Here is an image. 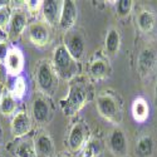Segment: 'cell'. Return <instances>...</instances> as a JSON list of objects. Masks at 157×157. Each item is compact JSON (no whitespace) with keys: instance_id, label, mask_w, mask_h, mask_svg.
<instances>
[{"instance_id":"4fadbf2b","label":"cell","mask_w":157,"mask_h":157,"mask_svg":"<svg viewBox=\"0 0 157 157\" xmlns=\"http://www.w3.org/2000/svg\"><path fill=\"white\" fill-rule=\"evenodd\" d=\"M78 19V8L74 2L72 0H65L62 5L60 18H59V28L64 32H68L73 29L75 25V21Z\"/></svg>"},{"instance_id":"9a60e30c","label":"cell","mask_w":157,"mask_h":157,"mask_svg":"<svg viewBox=\"0 0 157 157\" xmlns=\"http://www.w3.org/2000/svg\"><path fill=\"white\" fill-rule=\"evenodd\" d=\"M111 74V67L108 62L101 58V57H96L89 62L88 65V75L94 81H103L108 78Z\"/></svg>"},{"instance_id":"30bf717a","label":"cell","mask_w":157,"mask_h":157,"mask_svg":"<svg viewBox=\"0 0 157 157\" xmlns=\"http://www.w3.org/2000/svg\"><path fill=\"white\" fill-rule=\"evenodd\" d=\"M28 25V17L27 11L18 8L11 11V18L8 27V36L11 40H18L23 35Z\"/></svg>"},{"instance_id":"d6a6232c","label":"cell","mask_w":157,"mask_h":157,"mask_svg":"<svg viewBox=\"0 0 157 157\" xmlns=\"http://www.w3.org/2000/svg\"><path fill=\"white\" fill-rule=\"evenodd\" d=\"M5 4H8V2H3V0H0V6H3Z\"/></svg>"},{"instance_id":"ba28073f","label":"cell","mask_w":157,"mask_h":157,"mask_svg":"<svg viewBox=\"0 0 157 157\" xmlns=\"http://www.w3.org/2000/svg\"><path fill=\"white\" fill-rule=\"evenodd\" d=\"M64 47L67 48L69 54L79 63L84 56V38L79 30L71 29L65 32Z\"/></svg>"},{"instance_id":"836d02e7","label":"cell","mask_w":157,"mask_h":157,"mask_svg":"<svg viewBox=\"0 0 157 157\" xmlns=\"http://www.w3.org/2000/svg\"><path fill=\"white\" fill-rule=\"evenodd\" d=\"M58 157H71V156H68V155H59Z\"/></svg>"},{"instance_id":"3957f363","label":"cell","mask_w":157,"mask_h":157,"mask_svg":"<svg viewBox=\"0 0 157 157\" xmlns=\"http://www.w3.org/2000/svg\"><path fill=\"white\" fill-rule=\"evenodd\" d=\"M35 82L39 90L45 96H53L58 88V75L48 59L39 60L35 67Z\"/></svg>"},{"instance_id":"4316f807","label":"cell","mask_w":157,"mask_h":157,"mask_svg":"<svg viewBox=\"0 0 157 157\" xmlns=\"http://www.w3.org/2000/svg\"><path fill=\"white\" fill-rule=\"evenodd\" d=\"M132 8H133L132 0H120V2H117V13L122 18L128 17L129 13L132 11Z\"/></svg>"},{"instance_id":"8992f818","label":"cell","mask_w":157,"mask_h":157,"mask_svg":"<svg viewBox=\"0 0 157 157\" xmlns=\"http://www.w3.org/2000/svg\"><path fill=\"white\" fill-rule=\"evenodd\" d=\"M33 128V118L25 112V111H18L11 117L10 122V131L14 138L21 140L27 137Z\"/></svg>"},{"instance_id":"d6986e66","label":"cell","mask_w":157,"mask_h":157,"mask_svg":"<svg viewBox=\"0 0 157 157\" xmlns=\"http://www.w3.org/2000/svg\"><path fill=\"white\" fill-rule=\"evenodd\" d=\"M121 48V34L116 28H111L104 38V52L108 57H116Z\"/></svg>"},{"instance_id":"6da1fadb","label":"cell","mask_w":157,"mask_h":157,"mask_svg":"<svg viewBox=\"0 0 157 157\" xmlns=\"http://www.w3.org/2000/svg\"><path fill=\"white\" fill-rule=\"evenodd\" d=\"M88 94H89V90L87 87V82L79 81L75 77L69 83L67 96L62 98L59 102L63 113L68 117L75 116L86 106V103L88 101Z\"/></svg>"},{"instance_id":"f1b7e54d","label":"cell","mask_w":157,"mask_h":157,"mask_svg":"<svg viewBox=\"0 0 157 157\" xmlns=\"http://www.w3.org/2000/svg\"><path fill=\"white\" fill-rule=\"evenodd\" d=\"M11 47H9V43L8 40H3L2 43H0V62H2L4 64L6 57H8V53H9V50H10Z\"/></svg>"},{"instance_id":"7c38bea8","label":"cell","mask_w":157,"mask_h":157,"mask_svg":"<svg viewBox=\"0 0 157 157\" xmlns=\"http://www.w3.org/2000/svg\"><path fill=\"white\" fill-rule=\"evenodd\" d=\"M24 62H25V58H24L23 50L15 45L11 47L8 53V57L4 62L5 72L9 75L15 77V78L21 75V72L24 69Z\"/></svg>"},{"instance_id":"8fae6325","label":"cell","mask_w":157,"mask_h":157,"mask_svg":"<svg viewBox=\"0 0 157 157\" xmlns=\"http://www.w3.org/2000/svg\"><path fill=\"white\" fill-rule=\"evenodd\" d=\"M157 63V52L152 47H145L137 58V71L142 78H147L155 69Z\"/></svg>"},{"instance_id":"44dd1931","label":"cell","mask_w":157,"mask_h":157,"mask_svg":"<svg viewBox=\"0 0 157 157\" xmlns=\"http://www.w3.org/2000/svg\"><path fill=\"white\" fill-rule=\"evenodd\" d=\"M155 150V143L150 135L141 136L135 147V155L136 157H152Z\"/></svg>"},{"instance_id":"277c9868","label":"cell","mask_w":157,"mask_h":157,"mask_svg":"<svg viewBox=\"0 0 157 157\" xmlns=\"http://www.w3.org/2000/svg\"><path fill=\"white\" fill-rule=\"evenodd\" d=\"M96 108L102 118L113 124H118L122 120L120 102L112 93L103 92L98 94L96 98Z\"/></svg>"},{"instance_id":"603a6c76","label":"cell","mask_w":157,"mask_h":157,"mask_svg":"<svg viewBox=\"0 0 157 157\" xmlns=\"http://www.w3.org/2000/svg\"><path fill=\"white\" fill-rule=\"evenodd\" d=\"M15 157H38L34 147V141L32 138H21L14 150Z\"/></svg>"},{"instance_id":"484cf974","label":"cell","mask_w":157,"mask_h":157,"mask_svg":"<svg viewBox=\"0 0 157 157\" xmlns=\"http://www.w3.org/2000/svg\"><path fill=\"white\" fill-rule=\"evenodd\" d=\"M11 9L8 4L0 6V30H6L11 18Z\"/></svg>"},{"instance_id":"4dcf8cb0","label":"cell","mask_w":157,"mask_h":157,"mask_svg":"<svg viewBox=\"0 0 157 157\" xmlns=\"http://www.w3.org/2000/svg\"><path fill=\"white\" fill-rule=\"evenodd\" d=\"M3 92H4V88H3V86H0V99H2V96H3Z\"/></svg>"},{"instance_id":"5bb4252c","label":"cell","mask_w":157,"mask_h":157,"mask_svg":"<svg viewBox=\"0 0 157 157\" xmlns=\"http://www.w3.org/2000/svg\"><path fill=\"white\" fill-rule=\"evenodd\" d=\"M32 118L34 122H36L38 124H47L49 122L50 118V107L48 101L39 96L33 101L32 104Z\"/></svg>"},{"instance_id":"2e32d148","label":"cell","mask_w":157,"mask_h":157,"mask_svg":"<svg viewBox=\"0 0 157 157\" xmlns=\"http://www.w3.org/2000/svg\"><path fill=\"white\" fill-rule=\"evenodd\" d=\"M34 141V147L38 157H53L56 153L54 143L52 137L47 132H40L35 136Z\"/></svg>"},{"instance_id":"cb8c5ba5","label":"cell","mask_w":157,"mask_h":157,"mask_svg":"<svg viewBox=\"0 0 157 157\" xmlns=\"http://www.w3.org/2000/svg\"><path fill=\"white\" fill-rule=\"evenodd\" d=\"M102 153V142L97 137H92L87 141L83 150L81 151V157H99Z\"/></svg>"},{"instance_id":"e0dca14e","label":"cell","mask_w":157,"mask_h":157,"mask_svg":"<svg viewBox=\"0 0 157 157\" xmlns=\"http://www.w3.org/2000/svg\"><path fill=\"white\" fill-rule=\"evenodd\" d=\"M62 5L63 2H57V0H48V2L43 3V8H42L43 19L49 27H56L57 24H59Z\"/></svg>"},{"instance_id":"1f68e13d","label":"cell","mask_w":157,"mask_h":157,"mask_svg":"<svg viewBox=\"0 0 157 157\" xmlns=\"http://www.w3.org/2000/svg\"><path fill=\"white\" fill-rule=\"evenodd\" d=\"M2 32H3V30H0V43H2L3 40H5V39L3 38V33H2Z\"/></svg>"},{"instance_id":"52a82bcc","label":"cell","mask_w":157,"mask_h":157,"mask_svg":"<svg viewBox=\"0 0 157 157\" xmlns=\"http://www.w3.org/2000/svg\"><path fill=\"white\" fill-rule=\"evenodd\" d=\"M88 135H89L88 127L83 122L74 123L69 131L68 138H67V146H68L69 151L74 152V153L82 151L87 141L89 140Z\"/></svg>"},{"instance_id":"ffe728a7","label":"cell","mask_w":157,"mask_h":157,"mask_svg":"<svg viewBox=\"0 0 157 157\" xmlns=\"http://www.w3.org/2000/svg\"><path fill=\"white\" fill-rule=\"evenodd\" d=\"M131 112H132L133 120L138 123H143L147 121L148 116H150V106L145 98L137 97L133 99L132 106H131Z\"/></svg>"},{"instance_id":"5b68a950","label":"cell","mask_w":157,"mask_h":157,"mask_svg":"<svg viewBox=\"0 0 157 157\" xmlns=\"http://www.w3.org/2000/svg\"><path fill=\"white\" fill-rule=\"evenodd\" d=\"M28 38L33 45L43 48L49 44L50 27L42 20H35L28 25Z\"/></svg>"},{"instance_id":"d4e9b609","label":"cell","mask_w":157,"mask_h":157,"mask_svg":"<svg viewBox=\"0 0 157 157\" xmlns=\"http://www.w3.org/2000/svg\"><path fill=\"white\" fill-rule=\"evenodd\" d=\"M27 88L28 87H27V81H25V78L23 75H19L14 79V82H13L10 92L17 101H19V99L24 98L25 93H27Z\"/></svg>"},{"instance_id":"ac0fdd59","label":"cell","mask_w":157,"mask_h":157,"mask_svg":"<svg viewBox=\"0 0 157 157\" xmlns=\"http://www.w3.org/2000/svg\"><path fill=\"white\" fill-rule=\"evenodd\" d=\"M136 23L143 34H150L156 27V15L150 8H142L136 15Z\"/></svg>"},{"instance_id":"9c48e42d","label":"cell","mask_w":157,"mask_h":157,"mask_svg":"<svg viewBox=\"0 0 157 157\" xmlns=\"http://www.w3.org/2000/svg\"><path fill=\"white\" fill-rule=\"evenodd\" d=\"M108 148L116 157H126L128 152V140L124 131L120 127H114L108 136Z\"/></svg>"},{"instance_id":"7a4b0ae2","label":"cell","mask_w":157,"mask_h":157,"mask_svg":"<svg viewBox=\"0 0 157 157\" xmlns=\"http://www.w3.org/2000/svg\"><path fill=\"white\" fill-rule=\"evenodd\" d=\"M52 64L58 77L65 81H72L78 74V62L69 54L64 44H59L53 50Z\"/></svg>"},{"instance_id":"f546056e","label":"cell","mask_w":157,"mask_h":157,"mask_svg":"<svg viewBox=\"0 0 157 157\" xmlns=\"http://www.w3.org/2000/svg\"><path fill=\"white\" fill-rule=\"evenodd\" d=\"M3 75H4V69H3V63L0 62V79L3 78Z\"/></svg>"},{"instance_id":"83f0119b","label":"cell","mask_w":157,"mask_h":157,"mask_svg":"<svg viewBox=\"0 0 157 157\" xmlns=\"http://www.w3.org/2000/svg\"><path fill=\"white\" fill-rule=\"evenodd\" d=\"M43 3L44 2H42V0H29V2L25 3V6H27V10L29 13L35 14V13H38L39 10H42Z\"/></svg>"},{"instance_id":"7402d4cb","label":"cell","mask_w":157,"mask_h":157,"mask_svg":"<svg viewBox=\"0 0 157 157\" xmlns=\"http://www.w3.org/2000/svg\"><path fill=\"white\" fill-rule=\"evenodd\" d=\"M17 112V99L11 94L10 89H4L0 99V113L3 116H14Z\"/></svg>"}]
</instances>
